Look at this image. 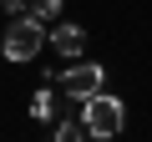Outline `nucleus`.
<instances>
[{"label":"nucleus","mask_w":152,"mask_h":142,"mask_svg":"<svg viewBox=\"0 0 152 142\" xmlns=\"http://www.w3.org/2000/svg\"><path fill=\"white\" fill-rule=\"evenodd\" d=\"M0 5H5V15H26V10H31L26 0H0Z\"/></svg>","instance_id":"nucleus-8"},{"label":"nucleus","mask_w":152,"mask_h":142,"mask_svg":"<svg viewBox=\"0 0 152 142\" xmlns=\"http://www.w3.org/2000/svg\"><path fill=\"white\" fill-rule=\"evenodd\" d=\"M31 117H36V122H51V117H56V102H51V91H36V102H31Z\"/></svg>","instance_id":"nucleus-6"},{"label":"nucleus","mask_w":152,"mask_h":142,"mask_svg":"<svg viewBox=\"0 0 152 142\" xmlns=\"http://www.w3.org/2000/svg\"><path fill=\"white\" fill-rule=\"evenodd\" d=\"M41 46H46V20H41V15H31V10H26V15H15V20H10V31H5V41H0L5 61H15V66H20V61H36V56H41Z\"/></svg>","instance_id":"nucleus-1"},{"label":"nucleus","mask_w":152,"mask_h":142,"mask_svg":"<svg viewBox=\"0 0 152 142\" xmlns=\"http://www.w3.org/2000/svg\"><path fill=\"white\" fill-rule=\"evenodd\" d=\"M31 15H41V20H56V15H61V0H36V5H31Z\"/></svg>","instance_id":"nucleus-7"},{"label":"nucleus","mask_w":152,"mask_h":142,"mask_svg":"<svg viewBox=\"0 0 152 142\" xmlns=\"http://www.w3.org/2000/svg\"><path fill=\"white\" fill-rule=\"evenodd\" d=\"M81 122H86V132H91V137H117V132H122V122H127V107H122V97L96 91V97H86V102H81Z\"/></svg>","instance_id":"nucleus-2"},{"label":"nucleus","mask_w":152,"mask_h":142,"mask_svg":"<svg viewBox=\"0 0 152 142\" xmlns=\"http://www.w3.org/2000/svg\"><path fill=\"white\" fill-rule=\"evenodd\" d=\"M86 137H91V132H86V122H81V117H76V122H61V127H56V142H86Z\"/></svg>","instance_id":"nucleus-5"},{"label":"nucleus","mask_w":152,"mask_h":142,"mask_svg":"<svg viewBox=\"0 0 152 142\" xmlns=\"http://www.w3.org/2000/svg\"><path fill=\"white\" fill-rule=\"evenodd\" d=\"M51 46H56L61 56H81L86 31H81V26H51Z\"/></svg>","instance_id":"nucleus-4"},{"label":"nucleus","mask_w":152,"mask_h":142,"mask_svg":"<svg viewBox=\"0 0 152 142\" xmlns=\"http://www.w3.org/2000/svg\"><path fill=\"white\" fill-rule=\"evenodd\" d=\"M61 91L76 97V102L96 97L102 91V66H71V71H61Z\"/></svg>","instance_id":"nucleus-3"}]
</instances>
